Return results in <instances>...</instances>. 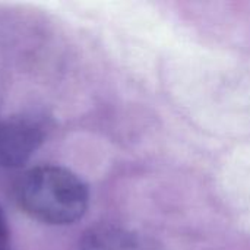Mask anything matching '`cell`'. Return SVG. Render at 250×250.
I'll return each mask as SVG.
<instances>
[{
  "instance_id": "cell-1",
  "label": "cell",
  "mask_w": 250,
  "mask_h": 250,
  "mask_svg": "<svg viewBox=\"0 0 250 250\" xmlns=\"http://www.w3.org/2000/svg\"><path fill=\"white\" fill-rule=\"evenodd\" d=\"M15 196L19 208L47 226H70L79 221L89 204L83 180L60 166H38L18 180Z\"/></svg>"
},
{
  "instance_id": "cell-2",
  "label": "cell",
  "mask_w": 250,
  "mask_h": 250,
  "mask_svg": "<svg viewBox=\"0 0 250 250\" xmlns=\"http://www.w3.org/2000/svg\"><path fill=\"white\" fill-rule=\"evenodd\" d=\"M47 136V123L35 114H16L0 120V167H23Z\"/></svg>"
},
{
  "instance_id": "cell-3",
  "label": "cell",
  "mask_w": 250,
  "mask_h": 250,
  "mask_svg": "<svg viewBox=\"0 0 250 250\" xmlns=\"http://www.w3.org/2000/svg\"><path fill=\"white\" fill-rule=\"evenodd\" d=\"M81 250H164L155 240L116 226L97 224L89 227L79 243Z\"/></svg>"
},
{
  "instance_id": "cell-4",
  "label": "cell",
  "mask_w": 250,
  "mask_h": 250,
  "mask_svg": "<svg viewBox=\"0 0 250 250\" xmlns=\"http://www.w3.org/2000/svg\"><path fill=\"white\" fill-rule=\"evenodd\" d=\"M7 237H9V226H7V220H6L3 209L0 208V242L7 240Z\"/></svg>"
}]
</instances>
